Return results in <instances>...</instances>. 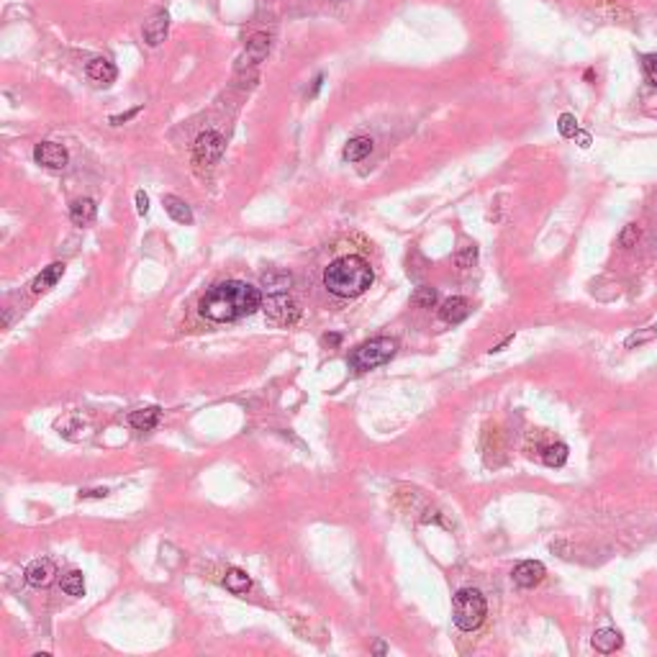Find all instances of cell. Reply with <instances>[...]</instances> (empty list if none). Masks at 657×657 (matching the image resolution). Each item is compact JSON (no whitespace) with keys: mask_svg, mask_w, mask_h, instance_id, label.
I'll list each match as a JSON object with an SVG mask.
<instances>
[{"mask_svg":"<svg viewBox=\"0 0 657 657\" xmlns=\"http://www.w3.org/2000/svg\"><path fill=\"white\" fill-rule=\"evenodd\" d=\"M642 70H644V77H647L649 85L657 87V52L642 57Z\"/></svg>","mask_w":657,"mask_h":657,"instance_id":"d4e9b609","label":"cell"},{"mask_svg":"<svg viewBox=\"0 0 657 657\" xmlns=\"http://www.w3.org/2000/svg\"><path fill=\"white\" fill-rule=\"evenodd\" d=\"M62 275H64V262H54V265L44 267L39 275L34 277L31 293L34 295H41V293H47V290H52V288H54L57 283L62 280Z\"/></svg>","mask_w":657,"mask_h":657,"instance_id":"30bf717a","label":"cell"},{"mask_svg":"<svg viewBox=\"0 0 657 657\" xmlns=\"http://www.w3.org/2000/svg\"><path fill=\"white\" fill-rule=\"evenodd\" d=\"M557 128H560V134L565 136V139H575V134H578V119L573 116V113H562L560 121H557Z\"/></svg>","mask_w":657,"mask_h":657,"instance_id":"cb8c5ba5","label":"cell"},{"mask_svg":"<svg viewBox=\"0 0 657 657\" xmlns=\"http://www.w3.org/2000/svg\"><path fill=\"white\" fill-rule=\"evenodd\" d=\"M488 617V603L475 588H462L452 598V619L459 632H475Z\"/></svg>","mask_w":657,"mask_h":657,"instance_id":"3957f363","label":"cell"},{"mask_svg":"<svg viewBox=\"0 0 657 657\" xmlns=\"http://www.w3.org/2000/svg\"><path fill=\"white\" fill-rule=\"evenodd\" d=\"M372 649H375V652H378V655H385V652H388V647H385V644H383V642H378V644H375V647H372Z\"/></svg>","mask_w":657,"mask_h":657,"instance_id":"e575fe53","label":"cell"},{"mask_svg":"<svg viewBox=\"0 0 657 657\" xmlns=\"http://www.w3.org/2000/svg\"><path fill=\"white\" fill-rule=\"evenodd\" d=\"M545 565L537 560H524L514 568V583L519 588H534L545 580Z\"/></svg>","mask_w":657,"mask_h":657,"instance_id":"ba28073f","label":"cell"},{"mask_svg":"<svg viewBox=\"0 0 657 657\" xmlns=\"http://www.w3.org/2000/svg\"><path fill=\"white\" fill-rule=\"evenodd\" d=\"M223 586H226V591H231V593H246L249 588H252V580H249V575H246L244 570H239V568H231V570H226V578H223Z\"/></svg>","mask_w":657,"mask_h":657,"instance_id":"d6986e66","label":"cell"},{"mask_svg":"<svg viewBox=\"0 0 657 657\" xmlns=\"http://www.w3.org/2000/svg\"><path fill=\"white\" fill-rule=\"evenodd\" d=\"M162 206H165V211L170 214V219L177 223H193V211L191 206L185 203L182 198H177V195H162Z\"/></svg>","mask_w":657,"mask_h":657,"instance_id":"9a60e30c","label":"cell"},{"mask_svg":"<svg viewBox=\"0 0 657 657\" xmlns=\"http://www.w3.org/2000/svg\"><path fill=\"white\" fill-rule=\"evenodd\" d=\"M398 349V341L390 339V337H378V339H370L364 341V344H360V347L352 352V357H349V364H352V370H372V367H381V364H385L390 360V357L396 355Z\"/></svg>","mask_w":657,"mask_h":657,"instance_id":"277c9868","label":"cell"},{"mask_svg":"<svg viewBox=\"0 0 657 657\" xmlns=\"http://www.w3.org/2000/svg\"><path fill=\"white\" fill-rule=\"evenodd\" d=\"M262 309L260 288L249 286L244 280H226L208 290L198 303L200 316L216 324H229L257 313Z\"/></svg>","mask_w":657,"mask_h":657,"instance_id":"6da1fadb","label":"cell"},{"mask_svg":"<svg viewBox=\"0 0 657 657\" xmlns=\"http://www.w3.org/2000/svg\"><path fill=\"white\" fill-rule=\"evenodd\" d=\"M621 634L617 632V629H598V632L593 634V647L596 652H601V655H611V652H617L619 647H621Z\"/></svg>","mask_w":657,"mask_h":657,"instance_id":"2e32d148","label":"cell"},{"mask_svg":"<svg viewBox=\"0 0 657 657\" xmlns=\"http://www.w3.org/2000/svg\"><path fill=\"white\" fill-rule=\"evenodd\" d=\"M467 313H470V301H467V298H459V295L447 298V301L442 303V309H439V318L447 321V324H459V321H465Z\"/></svg>","mask_w":657,"mask_h":657,"instance_id":"4fadbf2b","label":"cell"},{"mask_svg":"<svg viewBox=\"0 0 657 657\" xmlns=\"http://www.w3.org/2000/svg\"><path fill=\"white\" fill-rule=\"evenodd\" d=\"M87 77L93 80L96 85H111L113 80L119 77V70H116V64H113L111 59L96 57L93 62L87 64Z\"/></svg>","mask_w":657,"mask_h":657,"instance_id":"7c38bea8","label":"cell"},{"mask_svg":"<svg viewBox=\"0 0 657 657\" xmlns=\"http://www.w3.org/2000/svg\"><path fill=\"white\" fill-rule=\"evenodd\" d=\"M105 496H108V491H105V488H96V491L80 493V499H105Z\"/></svg>","mask_w":657,"mask_h":657,"instance_id":"4dcf8cb0","label":"cell"},{"mask_svg":"<svg viewBox=\"0 0 657 657\" xmlns=\"http://www.w3.org/2000/svg\"><path fill=\"white\" fill-rule=\"evenodd\" d=\"M575 142H578L583 149H588V147H591V136H588L586 131H578V134H575Z\"/></svg>","mask_w":657,"mask_h":657,"instance_id":"1f68e13d","label":"cell"},{"mask_svg":"<svg viewBox=\"0 0 657 657\" xmlns=\"http://www.w3.org/2000/svg\"><path fill=\"white\" fill-rule=\"evenodd\" d=\"M568 444H562V442H557V444H547L545 450H542V459H545V465L547 467H562L565 462H568Z\"/></svg>","mask_w":657,"mask_h":657,"instance_id":"ffe728a7","label":"cell"},{"mask_svg":"<svg viewBox=\"0 0 657 657\" xmlns=\"http://www.w3.org/2000/svg\"><path fill=\"white\" fill-rule=\"evenodd\" d=\"M136 214L139 216L149 214V198H147V193L144 191H136Z\"/></svg>","mask_w":657,"mask_h":657,"instance_id":"f1b7e54d","label":"cell"},{"mask_svg":"<svg viewBox=\"0 0 657 657\" xmlns=\"http://www.w3.org/2000/svg\"><path fill=\"white\" fill-rule=\"evenodd\" d=\"M637 242H640V226H637V223H629V226H624V231L619 234V244L629 249V246H634Z\"/></svg>","mask_w":657,"mask_h":657,"instance_id":"83f0119b","label":"cell"},{"mask_svg":"<svg viewBox=\"0 0 657 657\" xmlns=\"http://www.w3.org/2000/svg\"><path fill=\"white\" fill-rule=\"evenodd\" d=\"M265 311H267L270 318H275V321H280V324H295L298 316H301V311H298V306L290 301L288 290L270 293L267 303H265Z\"/></svg>","mask_w":657,"mask_h":657,"instance_id":"8992f818","label":"cell"},{"mask_svg":"<svg viewBox=\"0 0 657 657\" xmlns=\"http://www.w3.org/2000/svg\"><path fill=\"white\" fill-rule=\"evenodd\" d=\"M34 159H36L41 167H47V170H64L67 162H70V154H67V149H64L62 144L41 142L34 147Z\"/></svg>","mask_w":657,"mask_h":657,"instance_id":"52a82bcc","label":"cell"},{"mask_svg":"<svg viewBox=\"0 0 657 657\" xmlns=\"http://www.w3.org/2000/svg\"><path fill=\"white\" fill-rule=\"evenodd\" d=\"M508 341H514V334H511V337H506V339H503V341H501V344H496V347H491V349H488V352H491V355H493V352H501V349H503V347H506V344H508Z\"/></svg>","mask_w":657,"mask_h":657,"instance_id":"836d02e7","label":"cell"},{"mask_svg":"<svg viewBox=\"0 0 657 657\" xmlns=\"http://www.w3.org/2000/svg\"><path fill=\"white\" fill-rule=\"evenodd\" d=\"M436 301H439V295H436L434 288H429V286L416 288L411 295V303L413 306H421V309H434Z\"/></svg>","mask_w":657,"mask_h":657,"instance_id":"7402d4cb","label":"cell"},{"mask_svg":"<svg viewBox=\"0 0 657 657\" xmlns=\"http://www.w3.org/2000/svg\"><path fill=\"white\" fill-rule=\"evenodd\" d=\"M657 337V329L655 326H649V329H644V332H637V334H632L629 339H626V349H634V347H640V344H644V341H652Z\"/></svg>","mask_w":657,"mask_h":657,"instance_id":"4316f807","label":"cell"},{"mask_svg":"<svg viewBox=\"0 0 657 657\" xmlns=\"http://www.w3.org/2000/svg\"><path fill=\"white\" fill-rule=\"evenodd\" d=\"M223 149H226V142H223L221 134L203 131V134L195 139V144H193V157H195V162H200V165H216V162L223 157Z\"/></svg>","mask_w":657,"mask_h":657,"instance_id":"5b68a950","label":"cell"},{"mask_svg":"<svg viewBox=\"0 0 657 657\" xmlns=\"http://www.w3.org/2000/svg\"><path fill=\"white\" fill-rule=\"evenodd\" d=\"M167 31H170V16L162 10V13L152 16L149 21L144 24V41H147L149 47H159V44L167 39Z\"/></svg>","mask_w":657,"mask_h":657,"instance_id":"8fae6325","label":"cell"},{"mask_svg":"<svg viewBox=\"0 0 657 657\" xmlns=\"http://www.w3.org/2000/svg\"><path fill=\"white\" fill-rule=\"evenodd\" d=\"M475 262H478V246H465L462 252L455 254V265H457V267H462V270L473 267Z\"/></svg>","mask_w":657,"mask_h":657,"instance_id":"484cf974","label":"cell"},{"mask_svg":"<svg viewBox=\"0 0 657 657\" xmlns=\"http://www.w3.org/2000/svg\"><path fill=\"white\" fill-rule=\"evenodd\" d=\"M62 591L67 596H82V593H85V580H82V573H80V570L67 573V575L62 578Z\"/></svg>","mask_w":657,"mask_h":657,"instance_id":"603a6c76","label":"cell"},{"mask_svg":"<svg viewBox=\"0 0 657 657\" xmlns=\"http://www.w3.org/2000/svg\"><path fill=\"white\" fill-rule=\"evenodd\" d=\"M267 52H270V39L265 34H254L252 41L246 44V57L254 59V62H260V59L267 57Z\"/></svg>","mask_w":657,"mask_h":657,"instance_id":"44dd1931","label":"cell"},{"mask_svg":"<svg viewBox=\"0 0 657 657\" xmlns=\"http://www.w3.org/2000/svg\"><path fill=\"white\" fill-rule=\"evenodd\" d=\"M372 152V139L370 136H355V139H349L347 147H344V159L347 162H360V159H364L367 154Z\"/></svg>","mask_w":657,"mask_h":657,"instance_id":"ac0fdd59","label":"cell"},{"mask_svg":"<svg viewBox=\"0 0 657 657\" xmlns=\"http://www.w3.org/2000/svg\"><path fill=\"white\" fill-rule=\"evenodd\" d=\"M139 111H142V108H131V111L121 113V116H111V124H113V126H121V124H126V121L134 119V116H136Z\"/></svg>","mask_w":657,"mask_h":657,"instance_id":"f546056e","label":"cell"},{"mask_svg":"<svg viewBox=\"0 0 657 657\" xmlns=\"http://www.w3.org/2000/svg\"><path fill=\"white\" fill-rule=\"evenodd\" d=\"M372 280H375V275H372L370 262L357 257V254L339 257V260H334L324 270L326 290L339 295V298H357V295H362L372 286Z\"/></svg>","mask_w":657,"mask_h":657,"instance_id":"7a4b0ae2","label":"cell"},{"mask_svg":"<svg viewBox=\"0 0 657 657\" xmlns=\"http://www.w3.org/2000/svg\"><path fill=\"white\" fill-rule=\"evenodd\" d=\"M339 341H341L339 334H326V337H324V344H329V347H337Z\"/></svg>","mask_w":657,"mask_h":657,"instance_id":"d6a6232c","label":"cell"},{"mask_svg":"<svg viewBox=\"0 0 657 657\" xmlns=\"http://www.w3.org/2000/svg\"><path fill=\"white\" fill-rule=\"evenodd\" d=\"M157 421H159V408H157V406L128 413V424H131L136 431H152V429L157 427Z\"/></svg>","mask_w":657,"mask_h":657,"instance_id":"e0dca14e","label":"cell"},{"mask_svg":"<svg viewBox=\"0 0 657 657\" xmlns=\"http://www.w3.org/2000/svg\"><path fill=\"white\" fill-rule=\"evenodd\" d=\"M98 216V206L93 198H77L75 203L70 206V221L75 223V226H90V223L96 221Z\"/></svg>","mask_w":657,"mask_h":657,"instance_id":"5bb4252c","label":"cell"},{"mask_svg":"<svg viewBox=\"0 0 657 657\" xmlns=\"http://www.w3.org/2000/svg\"><path fill=\"white\" fill-rule=\"evenodd\" d=\"M26 575V583L34 588H44L49 586L52 580H54L57 570H54V562L47 560V557H41V560H34L29 562V568L24 570Z\"/></svg>","mask_w":657,"mask_h":657,"instance_id":"9c48e42d","label":"cell"}]
</instances>
